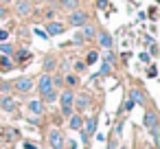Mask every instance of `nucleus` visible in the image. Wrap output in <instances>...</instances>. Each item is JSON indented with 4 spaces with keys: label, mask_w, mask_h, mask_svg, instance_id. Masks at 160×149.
I'll return each mask as SVG.
<instances>
[{
    "label": "nucleus",
    "mask_w": 160,
    "mask_h": 149,
    "mask_svg": "<svg viewBox=\"0 0 160 149\" xmlns=\"http://www.w3.org/2000/svg\"><path fill=\"white\" fill-rule=\"evenodd\" d=\"M59 101H62V114L70 116L72 114V105H75V92L72 90H64Z\"/></svg>",
    "instance_id": "1"
},
{
    "label": "nucleus",
    "mask_w": 160,
    "mask_h": 149,
    "mask_svg": "<svg viewBox=\"0 0 160 149\" xmlns=\"http://www.w3.org/2000/svg\"><path fill=\"white\" fill-rule=\"evenodd\" d=\"M86 22H88V13L86 11H81V9L70 11V16H68V24L70 27H83Z\"/></svg>",
    "instance_id": "2"
},
{
    "label": "nucleus",
    "mask_w": 160,
    "mask_h": 149,
    "mask_svg": "<svg viewBox=\"0 0 160 149\" xmlns=\"http://www.w3.org/2000/svg\"><path fill=\"white\" fill-rule=\"evenodd\" d=\"M94 37L99 40V46H101V48H105V51H112V44H114V40H112V35H110L108 31H99Z\"/></svg>",
    "instance_id": "3"
},
{
    "label": "nucleus",
    "mask_w": 160,
    "mask_h": 149,
    "mask_svg": "<svg viewBox=\"0 0 160 149\" xmlns=\"http://www.w3.org/2000/svg\"><path fill=\"white\" fill-rule=\"evenodd\" d=\"M94 129H97V118H88L86 123H81V134H83V140H88L90 136H94Z\"/></svg>",
    "instance_id": "4"
},
{
    "label": "nucleus",
    "mask_w": 160,
    "mask_h": 149,
    "mask_svg": "<svg viewBox=\"0 0 160 149\" xmlns=\"http://www.w3.org/2000/svg\"><path fill=\"white\" fill-rule=\"evenodd\" d=\"M48 142H51V147L53 149H64V136H62V132H57V129H53L51 134H48Z\"/></svg>",
    "instance_id": "5"
},
{
    "label": "nucleus",
    "mask_w": 160,
    "mask_h": 149,
    "mask_svg": "<svg viewBox=\"0 0 160 149\" xmlns=\"http://www.w3.org/2000/svg\"><path fill=\"white\" fill-rule=\"evenodd\" d=\"M51 88H53V77H51L48 72H44V75L40 77V81H38V90L44 94V92H48Z\"/></svg>",
    "instance_id": "6"
},
{
    "label": "nucleus",
    "mask_w": 160,
    "mask_h": 149,
    "mask_svg": "<svg viewBox=\"0 0 160 149\" xmlns=\"http://www.w3.org/2000/svg\"><path fill=\"white\" fill-rule=\"evenodd\" d=\"M13 88H16L18 92H29V90L33 88V79H29V77H20V79H16Z\"/></svg>",
    "instance_id": "7"
},
{
    "label": "nucleus",
    "mask_w": 160,
    "mask_h": 149,
    "mask_svg": "<svg viewBox=\"0 0 160 149\" xmlns=\"http://www.w3.org/2000/svg\"><path fill=\"white\" fill-rule=\"evenodd\" d=\"M16 11H18V16H29L33 11V5L29 2V0H18V2H16Z\"/></svg>",
    "instance_id": "8"
},
{
    "label": "nucleus",
    "mask_w": 160,
    "mask_h": 149,
    "mask_svg": "<svg viewBox=\"0 0 160 149\" xmlns=\"http://www.w3.org/2000/svg\"><path fill=\"white\" fill-rule=\"evenodd\" d=\"M66 31V27L62 22H48L46 24V35H62Z\"/></svg>",
    "instance_id": "9"
},
{
    "label": "nucleus",
    "mask_w": 160,
    "mask_h": 149,
    "mask_svg": "<svg viewBox=\"0 0 160 149\" xmlns=\"http://www.w3.org/2000/svg\"><path fill=\"white\" fill-rule=\"evenodd\" d=\"M0 107H2L5 112H13L18 107V101L11 99V97H0Z\"/></svg>",
    "instance_id": "10"
},
{
    "label": "nucleus",
    "mask_w": 160,
    "mask_h": 149,
    "mask_svg": "<svg viewBox=\"0 0 160 149\" xmlns=\"http://www.w3.org/2000/svg\"><path fill=\"white\" fill-rule=\"evenodd\" d=\"M81 35H83V40H92V37L97 35V29H94L92 24H88V22H86V24L81 27Z\"/></svg>",
    "instance_id": "11"
},
{
    "label": "nucleus",
    "mask_w": 160,
    "mask_h": 149,
    "mask_svg": "<svg viewBox=\"0 0 160 149\" xmlns=\"http://www.w3.org/2000/svg\"><path fill=\"white\" fill-rule=\"evenodd\" d=\"M29 110H31V114H42L44 112V101H38V99H33L31 103H29Z\"/></svg>",
    "instance_id": "12"
},
{
    "label": "nucleus",
    "mask_w": 160,
    "mask_h": 149,
    "mask_svg": "<svg viewBox=\"0 0 160 149\" xmlns=\"http://www.w3.org/2000/svg\"><path fill=\"white\" fill-rule=\"evenodd\" d=\"M129 99L134 101V103H145V94H142V90H138V88H134V90H129Z\"/></svg>",
    "instance_id": "13"
},
{
    "label": "nucleus",
    "mask_w": 160,
    "mask_h": 149,
    "mask_svg": "<svg viewBox=\"0 0 160 149\" xmlns=\"http://www.w3.org/2000/svg\"><path fill=\"white\" fill-rule=\"evenodd\" d=\"M145 125H147L149 129L158 127V116H156V112H147V114H145Z\"/></svg>",
    "instance_id": "14"
},
{
    "label": "nucleus",
    "mask_w": 160,
    "mask_h": 149,
    "mask_svg": "<svg viewBox=\"0 0 160 149\" xmlns=\"http://www.w3.org/2000/svg\"><path fill=\"white\" fill-rule=\"evenodd\" d=\"M11 68H13V64H11L9 55H0V72H7Z\"/></svg>",
    "instance_id": "15"
},
{
    "label": "nucleus",
    "mask_w": 160,
    "mask_h": 149,
    "mask_svg": "<svg viewBox=\"0 0 160 149\" xmlns=\"http://www.w3.org/2000/svg\"><path fill=\"white\" fill-rule=\"evenodd\" d=\"M81 123H83V121H81L79 114H70V121H68V127H70V129H81Z\"/></svg>",
    "instance_id": "16"
},
{
    "label": "nucleus",
    "mask_w": 160,
    "mask_h": 149,
    "mask_svg": "<svg viewBox=\"0 0 160 149\" xmlns=\"http://www.w3.org/2000/svg\"><path fill=\"white\" fill-rule=\"evenodd\" d=\"M62 2V7L66 9V11H75L77 7H79V0H59Z\"/></svg>",
    "instance_id": "17"
},
{
    "label": "nucleus",
    "mask_w": 160,
    "mask_h": 149,
    "mask_svg": "<svg viewBox=\"0 0 160 149\" xmlns=\"http://www.w3.org/2000/svg\"><path fill=\"white\" fill-rule=\"evenodd\" d=\"M31 57V53L29 51H24V48H20V51H16V62L20 64V62H27Z\"/></svg>",
    "instance_id": "18"
},
{
    "label": "nucleus",
    "mask_w": 160,
    "mask_h": 149,
    "mask_svg": "<svg viewBox=\"0 0 160 149\" xmlns=\"http://www.w3.org/2000/svg\"><path fill=\"white\" fill-rule=\"evenodd\" d=\"M0 55H13V46L9 42H0Z\"/></svg>",
    "instance_id": "19"
},
{
    "label": "nucleus",
    "mask_w": 160,
    "mask_h": 149,
    "mask_svg": "<svg viewBox=\"0 0 160 149\" xmlns=\"http://www.w3.org/2000/svg\"><path fill=\"white\" fill-rule=\"evenodd\" d=\"M97 59H99V53H97V51H90V53L86 55V64H94Z\"/></svg>",
    "instance_id": "20"
},
{
    "label": "nucleus",
    "mask_w": 160,
    "mask_h": 149,
    "mask_svg": "<svg viewBox=\"0 0 160 149\" xmlns=\"http://www.w3.org/2000/svg\"><path fill=\"white\" fill-rule=\"evenodd\" d=\"M42 97H44V101H55V99H57V92H55V88H51V90L44 92Z\"/></svg>",
    "instance_id": "21"
},
{
    "label": "nucleus",
    "mask_w": 160,
    "mask_h": 149,
    "mask_svg": "<svg viewBox=\"0 0 160 149\" xmlns=\"http://www.w3.org/2000/svg\"><path fill=\"white\" fill-rule=\"evenodd\" d=\"M110 72H112V64L103 62V64H101V72H99V75H110Z\"/></svg>",
    "instance_id": "22"
},
{
    "label": "nucleus",
    "mask_w": 160,
    "mask_h": 149,
    "mask_svg": "<svg viewBox=\"0 0 160 149\" xmlns=\"http://www.w3.org/2000/svg\"><path fill=\"white\" fill-rule=\"evenodd\" d=\"M103 62H108V64H114V53H112V51H105V55H103Z\"/></svg>",
    "instance_id": "23"
},
{
    "label": "nucleus",
    "mask_w": 160,
    "mask_h": 149,
    "mask_svg": "<svg viewBox=\"0 0 160 149\" xmlns=\"http://www.w3.org/2000/svg\"><path fill=\"white\" fill-rule=\"evenodd\" d=\"M44 68H46V70H53V68H55V59H53V57H46V62H44Z\"/></svg>",
    "instance_id": "24"
},
{
    "label": "nucleus",
    "mask_w": 160,
    "mask_h": 149,
    "mask_svg": "<svg viewBox=\"0 0 160 149\" xmlns=\"http://www.w3.org/2000/svg\"><path fill=\"white\" fill-rule=\"evenodd\" d=\"M77 81H79L77 75H68V77H66V83H68V86H77Z\"/></svg>",
    "instance_id": "25"
},
{
    "label": "nucleus",
    "mask_w": 160,
    "mask_h": 149,
    "mask_svg": "<svg viewBox=\"0 0 160 149\" xmlns=\"http://www.w3.org/2000/svg\"><path fill=\"white\" fill-rule=\"evenodd\" d=\"M138 59H140L142 64H149V62H151V57H149V53H145V51H142V53L138 55Z\"/></svg>",
    "instance_id": "26"
},
{
    "label": "nucleus",
    "mask_w": 160,
    "mask_h": 149,
    "mask_svg": "<svg viewBox=\"0 0 160 149\" xmlns=\"http://www.w3.org/2000/svg\"><path fill=\"white\" fill-rule=\"evenodd\" d=\"M132 107H134V101H132V99H127V101L123 103V112H129Z\"/></svg>",
    "instance_id": "27"
},
{
    "label": "nucleus",
    "mask_w": 160,
    "mask_h": 149,
    "mask_svg": "<svg viewBox=\"0 0 160 149\" xmlns=\"http://www.w3.org/2000/svg\"><path fill=\"white\" fill-rule=\"evenodd\" d=\"M86 103H88V94H81V97H79V107L83 110V107H86Z\"/></svg>",
    "instance_id": "28"
},
{
    "label": "nucleus",
    "mask_w": 160,
    "mask_h": 149,
    "mask_svg": "<svg viewBox=\"0 0 160 149\" xmlns=\"http://www.w3.org/2000/svg\"><path fill=\"white\" fill-rule=\"evenodd\" d=\"M156 55H158V46H156V44L151 42V48H149V57H156Z\"/></svg>",
    "instance_id": "29"
},
{
    "label": "nucleus",
    "mask_w": 160,
    "mask_h": 149,
    "mask_svg": "<svg viewBox=\"0 0 160 149\" xmlns=\"http://www.w3.org/2000/svg\"><path fill=\"white\" fill-rule=\"evenodd\" d=\"M156 72H158V70H156V66L151 64V66H149V70H147V77H156Z\"/></svg>",
    "instance_id": "30"
},
{
    "label": "nucleus",
    "mask_w": 160,
    "mask_h": 149,
    "mask_svg": "<svg viewBox=\"0 0 160 149\" xmlns=\"http://www.w3.org/2000/svg\"><path fill=\"white\" fill-rule=\"evenodd\" d=\"M7 37H9V33L5 29H0V42H7Z\"/></svg>",
    "instance_id": "31"
},
{
    "label": "nucleus",
    "mask_w": 160,
    "mask_h": 149,
    "mask_svg": "<svg viewBox=\"0 0 160 149\" xmlns=\"http://www.w3.org/2000/svg\"><path fill=\"white\" fill-rule=\"evenodd\" d=\"M72 40H75V44H81V42H86V40H83V35H81V33H77V35H75V37H72Z\"/></svg>",
    "instance_id": "32"
},
{
    "label": "nucleus",
    "mask_w": 160,
    "mask_h": 149,
    "mask_svg": "<svg viewBox=\"0 0 160 149\" xmlns=\"http://www.w3.org/2000/svg\"><path fill=\"white\" fill-rule=\"evenodd\" d=\"M97 7H99V9H105V7H108V0H97Z\"/></svg>",
    "instance_id": "33"
},
{
    "label": "nucleus",
    "mask_w": 160,
    "mask_h": 149,
    "mask_svg": "<svg viewBox=\"0 0 160 149\" xmlns=\"http://www.w3.org/2000/svg\"><path fill=\"white\" fill-rule=\"evenodd\" d=\"M149 18H151V20H156V7H151V9H149Z\"/></svg>",
    "instance_id": "34"
},
{
    "label": "nucleus",
    "mask_w": 160,
    "mask_h": 149,
    "mask_svg": "<svg viewBox=\"0 0 160 149\" xmlns=\"http://www.w3.org/2000/svg\"><path fill=\"white\" fill-rule=\"evenodd\" d=\"M35 35H40V37H48L46 31H40V29H35Z\"/></svg>",
    "instance_id": "35"
},
{
    "label": "nucleus",
    "mask_w": 160,
    "mask_h": 149,
    "mask_svg": "<svg viewBox=\"0 0 160 149\" xmlns=\"http://www.w3.org/2000/svg\"><path fill=\"white\" fill-rule=\"evenodd\" d=\"M7 136H9V138H18V132H13V129H9V132H7Z\"/></svg>",
    "instance_id": "36"
},
{
    "label": "nucleus",
    "mask_w": 160,
    "mask_h": 149,
    "mask_svg": "<svg viewBox=\"0 0 160 149\" xmlns=\"http://www.w3.org/2000/svg\"><path fill=\"white\" fill-rule=\"evenodd\" d=\"M5 16H7V9H5V7H0V18H5Z\"/></svg>",
    "instance_id": "37"
},
{
    "label": "nucleus",
    "mask_w": 160,
    "mask_h": 149,
    "mask_svg": "<svg viewBox=\"0 0 160 149\" xmlns=\"http://www.w3.org/2000/svg\"><path fill=\"white\" fill-rule=\"evenodd\" d=\"M24 147H27V149H35V145H33V142H27Z\"/></svg>",
    "instance_id": "38"
},
{
    "label": "nucleus",
    "mask_w": 160,
    "mask_h": 149,
    "mask_svg": "<svg viewBox=\"0 0 160 149\" xmlns=\"http://www.w3.org/2000/svg\"><path fill=\"white\" fill-rule=\"evenodd\" d=\"M118 149H127V147H125V145H123V147H118Z\"/></svg>",
    "instance_id": "39"
},
{
    "label": "nucleus",
    "mask_w": 160,
    "mask_h": 149,
    "mask_svg": "<svg viewBox=\"0 0 160 149\" xmlns=\"http://www.w3.org/2000/svg\"><path fill=\"white\" fill-rule=\"evenodd\" d=\"M7 2H11V0H7Z\"/></svg>",
    "instance_id": "40"
}]
</instances>
